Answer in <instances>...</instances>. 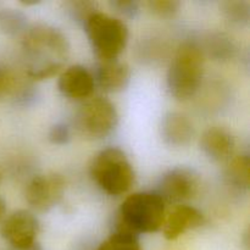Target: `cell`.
I'll return each mask as SVG.
<instances>
[{
	"mask_svg": "<svg viewBox=\"0 0 250 250\" xmlns=\"http://www.w3.org/2000/svg\"><path fill=\"white\" fill-rule=\"evenodd\" d=\"M165 217V203L155 192L134 193L121 204L116 229L151 233L163 227Z\"/></svg>",
	"mask_w": 250,
	"mask_h": 250,
	"instance_id": "obj_1",
	"label": "cell"
},
{
	"mask_svg": "<svg viewBox=\"0 0 250 250\" xmlns=\"http://www.w3.org/2000/svg\"><path fill=\"white\" fill-rule=\"evenodd\" d=\"M204 55L194 43H183L176 51L167 71V87L178 100L194 97L202 83Z\"/></svg>",
	"mask_w": 250,
	"mask_h": 250,
	"instance_id": "obj_2",
	"label": "cell"
},
{
	"mask_svg": "<svg viewBox=\"0 0 250 250\" xmlns=\"http://www.w3.org/2000/svg\"><path fill=\"white\" fill-rule=\"evenodd\" d=\"M89 171L93 181L111 195L124 194L134 182V171L127 155L114 146L99 151L93 158Z\"/></svg>",
	"mask_w": 250,
	"mask_h": 250,
	"instance_id": "obj_3",
	"label": "cell"
},
{
	"mask_svg": "<svg viewBox=\"0 0 250 250\" xmlns=\"http://www.w3.org/2000/svg\"><path fill=\"white\" fill-rule=\"evenodd\" d=\"M84 27L93 51L99 61L115 60L126 48L128 28L121 20L95 11L84 22Z\"/></svg>",
	"mask_w": 250,
	"mask_h": 250,
	"instance_id": "obj_4",
	"label": "cell"
},
{
	"mask_svg": "<svg viewBox=\"0 0 250 250\" xmlns=\"http://www.w3.org/2000/svg\"><path fill=\"white\" fill-rule=\"evenodd\" d=\"M119 122V114L110 100L98 97L80 107L75 124L82 134L92 138H102L114 131Z\"/></svg>",
	"mask_w": 250,
	"mask_h": 250,
	"instance_id": "obj_5",
	"label": "cell"
},
{
	"mask_svg": "<svg viewBox=\"0 0 250 250\" xmlns=\"http://www.w3.org/2000/svg\"><path fill=\"white\" fill-rule=\"evenodd\" d=\"M23 48L29 55L42 58L53 56L56 61L66 59L70 50L66 37L59 29L46 24H37L24 32ZM48 61L54 62L49 60V58Z\"/></svg>",
	"mask_w": 250,
	"mask_h": 250,
	"instance_id": "obj_6",
	"label": "cell"
},
{
	"mask_svg": "<svg viewBox=\"0 0 250 250\" xmlns=\"http://www.w3.org/2000/svg\"><path fill=\"white\" fill-rule=\"evenodd\" d=\"M200 187L199 175L188 167H176L167 171L159 182L156 194L164 203L181 204L195 197Z\"/></svg>",
	"mask_w": 250,
	"mask_h": 250,
	"instance_id": "obj_7",
	"label": "cell"
},
{
	"mask_svg": "<svg viewBox=\"0 0 250 250\" xmlns=\"http://www.w3.org/2000/svg\"><path fill=\"white\" fill-rule=\"evenodd\" d=\"M39 222L27 210H17L10 214L0 226V236L12 249H26L37 243Z\"/></svg>",
	"mask_w": 250,
	"mask_h": 250,
	"instance_id": "obj_8",
	"label": "cell"
},
{
	"mask_svg": "<svg viewBox=\"0 0 250 250\" xmlns=\"http://www.w3.org/2000/svg\"><path fill=\"white\" fill-rule=\"evenodd\" d=\"M65 182L58 173L38 175L26 187V200L37 211H49L62 198Z\"/></svg>",
	"mask_w": 250,
	"mask_h": 250,
	"instance_id": "obj_9",
	"label": "cell"
},
{
	"mask_svg": "<svg viewBox=\"0 0 250 250\" xmlns=\"http://www.w3.org/2000/svg\"><path fill=\"white\" fill-rule=\"evenodd\" d=\"M94 76L88 68L81 65L66 68L58 81V88L61 94L73 100H82L89 97L94 90Z\"/></svg>",
	"mask_w": 250,
	"mask_h": 250,
	"instance_id": "obj_10",
	"label": "cell"
},
{
	"mask_svg": "<svg viewBox=\"0 0 250 250\" xmlns=\"http://www.w3.org/2000/svg\"><path fill=\"white\" fill-rule=\"evenodd\" d=\"M203 224L204 215L199 210L188 205H177L164 220V236L168 241H173L189 229L200 227Z\"/></svg>",
	"mask_w": 250,
	"mask_h": 250,
	"instance_id": "obj_11",
	"label": "cell"
},
{
	"mask_svg": "<svg viewBox=\"0 0 250 250\" xmlns=\"http://www.w3.org/2000/svg\"><path fill=\"white\" fill-rule=\"evenodd\" d=\"M161 137L167 146L181 148L189 144L194 136L190 120L181 112H168L161 121Z\"/></svg>",
	"mask_w": 250,
	"mask_h": 250,
	"instance_id": "obj_12",
	"label": "cell"
},
{
	"mask_svg": "<svg viewBox=\"0 0 250 250\" xmlns=\"http://www.w3.org/2000/svg\"><path fill=\"white\" fill-rule=\"evenodd\" d=\"M131 71L127 63L119 59L115 60L99 61L94 80L98 81L100 87L109 93L122 92L128 85Z\"/></svg>",
	"mask_w": 250,
	"mask_h": 250,
	"instance_id": "obj_13",
	"label": "cell"
},
{
	"mask_svg": "<svg viewBox=\"0 0 250 250\" xmlns=\"http://www.w3.org/2000/svg\"><path fill=\"white\" fill-rule=\"evenodd\" d=\"M200 148L210 160L225 161L233 153L234 138L221 127H210L200 138Z\"/></svg>",
	"mask_w": 250,
	"mask_h": 250,
	"instance_id": "obj_14",
	"label": "cell"
},
{
	"mask_svg": "<svg viewBox=\"0 0 250 250\" xmlns=\"http://www.w3.org/2000/svg\"><path fill=\"white\" fill-rule=\"evenodd\" d=\"M226 176L229 182L239 189H249L250 159L248 155H239L232 159L227 167Z\"/></svg>",
	"mask_w": 250,
	"mask_h": 250,
	"instance_id": "obj_15",
	"label": "cell"
},
{
	"mask_svg": "<svg viewBox=\"0 0 250 250\" xmlns=\"http://www.w3.org/2000/svg\"><path fill=\"white\" fill-rule=\"evenodd\" d=\"M98 250H142V248L137 234L115 229L114 233L100 244Z\"/></svg>",
	"mask_w": 250,
	"mask_h": 250,
	"instance_id": "obj_16",
	"label": "cell"
},
{
	"mask_svg": "<svg viewBox=\"0 0 250 250\" xmlns=\"http://www.w3.org/2000/svg\"><path fill=\"white\" fill-rule=\"evenodd\" d=\"M221 10L225 17L232 23L247 24L250 19V5L243 0H231L221 4Z\"/></svg>",
	"mask_w": 250,
	"mask_h": 250,
	"instance_id": "obj_17",
	"label": "cell"
},
{
	"mask_svg": "<svg viewBox=\"0 0 250 250\" xmlns=\"http://www.w3.org/2000/svg\"><path fill=\"white\" fill-rule=\"evenodd\" d=\"M26 24L23 14L12 9L0 10V29L7 34H15L22 31Z\"/></svg>",
	"mask_w": 250,
	"mask_h": 250,
	"instance_id": "obj_18",
	"label": "cell"
},
{
	"mask_svg": "<svg viewBox=\"0 0 250 250\" xmlns=\"http://www.w3.org/2000/svg\"><path fill=\"white\" fill-rule=\"evenodd\" d=\"M20 89V80L12 68L0 63V100L14 95Z\"/></svg>",
	"mask_w": 250,
	"mask_h": 250,
	"instance_id": "obj_19",
	"label": "cell"
},
{
	"mask_svg": "<svg viewBox=\"0 0 250 250\" xmlns=\"http://www.w3.org/2000/svg\"><path fill=\"white\" fill-rule=\"evenodd\" d=\"M146 6L156 16L170 17L178 11L181 2L176 0H150L146 2Z\"/></svg>",
	"mask_w": 250,
	"mask_h": 250,
	"instance_id": "obj_20",
	"label": "cell"
},
{
	"mask_svg": "<svg viewBox=\"0 0 250 250\" xmlns=\"http://www.w3.org/2000/svg\"><path fill=\"white\" fill-rule=\"evenodd\" d=\"M68 5H70V11L72 16L83 23L87 21L90 15L95 12V4L90 1H72L68 2Z\"/></svg>",
	"mask_w": 250,
	"mask_h": 250,
	"instance_id": "obj_21",
	"label": "cell"
},
{
	"mask_svg": "<svg viewBox=\"0 0 250 250\" xmlns=\"http://www.w3.org/2000/svg\"><path fill=\"white\" fill-rule=\"evenodd\" d=\"M62 68V63H49V65L31 67L28 71V76L33 80L42 81L45 78H50L59 73Z\"/></svg>",
	"mask_w": 250,
	"mask_h": 250,
	"instance_id": "obj_22",
	"label": "cell"
},
{
	"mask_svg": "<svg viewBox=\"0 0 250 250\" xmlns=\"http://www.w3.org/2000/svg\"><path fill=\"white\" fill-rule=\"evenodd\" d=\"M49 141L56 146H63L70 141V128L63 124H56L49 131Z\"/></svg>",
	"mask_w": 250,
	"mask_h": 250,
	"instance_id": "obj_23",
	"label": "cell"
},
{
	"mask_svg": "<svg viewBox=\"0 0 250 250\" xmlns=\"http://www.w3.org/2000/svg\"><path fill=\"white\" fill-rule=\"evenodd\" d=\"M110 5L116 9V11L129 17L136 16L139 9V4L134 0H117V1H111Z\"/></svg>",
	"mask_w": 250,
	"mask_h": 250,
	"instance_id": "obj_24",
	"label": "cell"
},
{
	"mask_svg": "<svg viewBox=\"0 0 250 250\" xmlns=\"http://www.w3.org/2000/svg\"><path fill=\"white\" fill-rule=\"evenodd\" d=\"M5 211H6V204H5V200L0 197V220L4 217Z\"/></svg>",
	"mask_w": 250,
	"mask_h": 250,
	"instance_id": "obj_25",
	"label": "cell"
},
{
	"mask_svg": "<svg viewBox=\"0 0 250 250\" xmlns=\"http://www.w3.org/2000/svg\"><path fill=\"white\" fill-rule=\"evenodd\" d=\"M12 250H16V249H12ZM20 250H42L41 247H39L38 243L33 244L32 247H29V248H26V249H20Z\"/></svg>",
	"mask_w": 250,
	"mask_h": 250,
	"instance_id": "obj_26",
	"label": "cell"
}]
</instances>
